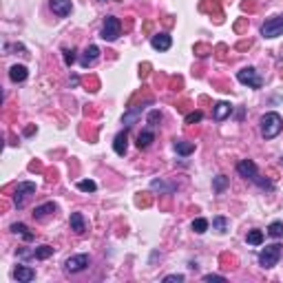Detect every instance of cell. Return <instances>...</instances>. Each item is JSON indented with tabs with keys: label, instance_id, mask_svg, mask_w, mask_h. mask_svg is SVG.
Listing matches in <instances>:
<instances>
[{
	"label": "cell",
	"instance_id": "6da1fadb",
	"mask_svg": "<svg viewBox=\"0 0 283 283\" xmlns=\"http://www.w3.org/2000/svg\"><path fill=\"white\" fill-rule=\"evenodd\" d=\"M283 131V119L279 113H265L263 117H261V135L265 137V140H272V137H277L279 133Z\"/></svg>",
	"mask_w": 283,
	"mask_h": 283
},
{
	"label": "cell",
	"instance_id": "7a4b0ae2",
	"mask_svg": "<svg viewBox=\"0 0 283 283\" xmlns=\"http://www.w3.org/2000/svg\"><path fill=\"white\" fill-rule=\"evenodd\" d=\"M281 252H283V248L279 246V243H272V246H265L263 250H261V255H259V263H261V268H265V270L274 268V265L279 263V259H281Z\"/></svg>",
	"mask_w": 283,
	"mask_h": 283
},
{
	"label": "cell",
	"instance_id": "3957f363",
	"mask_svg": "<svg viewBox=\"0 0 283 283\" xmlns=\"http://www.w3.org/2000/svg\"><path fill=\"white\" fill-rule=\"evenodd\" d=\"M119 31H122V22H119V18L109 16L104 20V27H102V40H106V42H113V40H117Z\"/></svg>",
	"mask_w": 283,
	"mask_h": 283
},
{
	"label": "cell",
	"instance_id": "277c9868",
	"mask_svg": "<svg viewBox=\"0 0 283 283\" xmlns=\"http://www.w3.org/2000/svg\"><path fill=\"white\" fill-rule=\"evenodd\" d=\"M237 80L241 84H248L250 88H261V86H263V80H261V75L256 73V69H252V66H246V69L239 71Z\"/></svg>",
	"mask_w": 283,
	"mask_h": 283
},
{
	"label": "cell",
	"instance_id": "5b68a950",
	"mask_svg": "<svg viewBox=\"0 0 283 283\" xmlns=\"http://www.w3.org/2000/svg\"><path fill=\"white\" fill-rule=\"evenodd\" d=\"M261 35H263V38H279V35H283V16L270 18L268 22H263Z\"/></svg>",
	"mask_w": 283,
	"mask_h": 283
},
{
	"label": "cell",
	"instance_id": "8992f818",
	"mask_svg": "<svg viewBox=\"0 0 283 283\" xmlns=\"http://www.w3.org/2000/svg\"><path fill=\"white\" fill-rule=\"evenodd\" d=\"M35 193V184L33 181H20L16 188V193H13V203H16V208H22L25 206V199L29 197V195Z\"/></svg>",
	"mask_w": 283,
	"mask_h": 283
},
{
	"label": "cell",
	"instance_id": "52a82bcc",
	"mask_svg": "<svg viewBox=\"0 0 283 283\" xmlns=\"http://www.w3.org/2000/svg\"><path fill=\"white\" fill-rule=\"evenodd\" d=\"M64 268H66V272H82V270L88 268V255L69 256V259L64 261Z\"/></svg>",
	"mask_w": 283,
	"mask_h": 283
},
{
	"label": "cell",
	"instance_id": "ba28073f",
	"mask_svg": "<svg viewBox=\"0 0 283 283\" xmlns=\"http://www.w3.org/2000/svg\"><path fill=\"white\" fill-rule=\"evenodd\" d=\"M237 172L241 177H246V179L255 181L256 177H259V172H256V164L252 162V159H241V162L237 164Z\"/></svg>",
	"mask_w": 283,
	"mask_h": 283
},
{
	"label": "cell",
	"instance_id": "9c48e42d",
	"mask_svg": "<svg viewBox=\"0 0 283 283\" xmlns=\"http://www.w3.org/2000/svg\"><path fill=\"white\" fill-rule=\"evenodd\" d=\"M172 44V38L168 33H155L153 38H150V47L155 49V51H168Z\"/></svg>",
	"mask_w": 283,
	"mask_h": 283
},
{
	"label": "cell",
	"instance_id": "30bf717a",
	"mask_svg": "<svg viewBox=\"0 0 283 283\" xmlns=\"http://www.w3.org/2000/svg\"><path fill=\"white\" fill-rule=\"evenodd\" d=\"M51 11L56 13V16L60 18H66L71 13V9H73V4H71V0H51Z\"/></svg>",
	"mask_w": 283,
	"mask_h": 283
},
{
	"label": "cell",
	"instance_id": "8fae6325",
	"mask_svg": "<svg viewBox=\"0 0 283 283\" xmlns=\"http://www.w3.org/2000/svg\"><path fill=\"white\" fill-rule=\"evenodd\" d=\"M97 57H100V49L95 47V44H91V47H86V51H84L82 60H80V64L84 66V69H88V66H93L97 62Z\"/></svg>",
	"mask_w": 283,
	"mask_h": 283
},
{
	"label": "cell",
	"instance_id": "7c38bea8",
	"mask_svg": "<svg viewBox=\"0 0 283 283\" xmlns=\"http://www.w3.org/2000/svg\"><path fill=\"white\" fill-rule=\"evenodd\" d=\"M13 277H16L18 283H29L35 279V270H31L29 265H18L16 272H13Z\"/></svg>",
	"mask_w": 283,
	"mask_h": 283
},
{
	"label": "cell",
	"instance_id": "4fadbf2b",
	"mask_svg": "<svg viewBox=\"0 0 283 283\" xmlns=\"http://www.w3.org/2000/svg\"><path fill=\"white\" fill-rule=\"evenodd\" d=\"M71 224V230H73L75 234H84V230H86V221H84V215L82 212H73L69 219Z\"/></svg>",
	"mask_w": 283,
	"mask_h": 283
},
{
	"label": "cell",
	"instance_id": "5bb4252c",
	"mask_svg": "<svg viewBox=\"0 0 283 283\" xmlns=\"http://www.w3.org/2000/svg\"><path fill=\"white\" fill-rule=\"evenodd\" d=\"M56 212V203L53 201H47V203H42V206H38L33 210V219H38V221H44L49 215H53Z\"/></svg>",
	"mask_w": 283,
	"mask_h": 283
},
{
	"label": "cell",
	"instance_id": "9a60e30c",
	"mask_svg": "<svg viewBox=\"0 0 283 283\" xmlns=\"http://www.w3.org/2000/svg\"><path fill=\"white\" fill-rule=\"evenodd\" d=\"M126 148H128V133L122 131L115 135V142H113V150L117 155H126Z\"/></svg>",
	"mask_w": 283,
	"mask_h": 283
},
{
	"label": "cell",
	"instance_id": "2e32d148",
	"mask_svg": "<svg viewBox=\"0 0 283 283\" xmlns=\"http://www.w3.org/2000/svg\"><path fill=\"white\" fill-rule=\"evenodd\" d=\"M230 113H232V106H230L228 102H217L215 111H212V117H215L217 122H221V119H226Z\"/></svg>",
	"mask_w": 283,
	"mask_h": 283
},
{
	"label": "cell",
	"instance_id": "e0dca14e",
	"mask_svg": "<svg viewBox=\"0 0 283 283\" xmlns=\"http://www.w3.org/2000/svg\"><path fill=\"white\" fill-rule=\"evenodd\" d=\"M27 75H29V71H27L25 64H13L11 69H9V78H11V82H25Z\"/></svg>",
	"mask_w": 283,
	"mask_h": 283
},
{
	"label": "cell",
	"instance_id": "ac0fdd59",
	"mask_svg": "<svg viewBox=\"0 0 283 283\" xmlns=\"http://www.w3.org/2000/svg\"><path fill=\"white\" fill-rule=\"evenodd\" d=\"M175 150H177V153H179V155H184V157H186V155L195 153V144H193V142L177 140V142H175Z\"/></svg>",
	"mask_w": 283,
	"mask_h": 283
},
{
	"label": "cell",
	"instance_id": "d6986e66",
	"mask_svg": "<svg viewBox=\"0 0 283 283\" xmlns=\"http://www.w3.org/2000/svg\"><path fill=\"white\" fill-rule=\"evenodd\" d=\"M153 140H155V133L153 131L140 133V137H137V148H148V146L153 144Z\"/></svg>",
	"mask_w": 283,
	"mask_h": 283
},
{
	"label": "cell",
	"instance_id": "ffe728a7",
	"mask_svg": "<svg viewBox=\"0 0 283 283\" xmlns=\"http://www.w3.org/2000/svg\"><path fill=\"white\" fill-rule=\"evenodd\" d=\"M11 232L22 234V237H25V241H31V239H33V232H29V228H27L25 224H11Z\"/></svg>",
	"mask_w": 283,
	"mask_h": 283
},
{
	"label": "cell",
	"instance_id": "44dd1931",
	"mask_svg": "<svg viewBox=\"0 0 283 283\" xmlns=\"http://www.w3.org/2000/svg\"><path fill=\"white\" fill-rule=\"evenodd\" d=\"M268 234L274 239H281L283 237V221H272V224L268 226Z\"/></svg>",
	"mask_w": 283,
	"mask_h": 283
},
{
	"label": "cell",
	"instance_id": "7402d4cb",
	"mask_svg": "<svg viewBox=\"0 0 283 283\" xmlns=\"http://www.w3.org/2000/svg\"><path fill=\"white\" fill-rule=\"evenodd\" d=\"M246 241L250 243V246H261V243H263V232H261V230H250Z\"/></svg>",
	"mask_w": 283,
	"mask_h": 283
},
{
	"label": "cell",
	"instance_id": "603a6c76",
	"mask_svg": "<svg viewBox=\"0 0 283 283\" xmlns=\"http://www.w3.org/2000/svg\"><path fill=\"white\" fill-rule=\"evenodd\" d=\"M142 109H144V106H137V109L128 111V113H126V115H124V117H122V122L126 124V126H133V122H135V119H137V117H140V115H142Z\"/></svg>",
	"mask_w": 283,
	"mask_h": 283
},
{
	"label": "cell",
	"instance_id": "cb8c5ba5",
	"mask_svg": "<svg viewBox=\"0 0 283 283\" xmlns=\"http://www.w3.org/2000/svg\"><path fill=\"white\" fill-rule=\"evenodd\" d=\"M51 255H53V248H51V246H47V243H44V246H40V248H35V250H33V259H49Z\"/></svg>",
	"mask_w": 283,
	"mask_h": 283
},
{
	"label": "cell",
	"instance_id": "d4e9b609",
	"mask_svg": "<svg viewBox=\"0 0 283 283\" xmlns=\"http://www.w3.org/2000/svg\"><path fill=\"white\" fill-rule=\"evenodd\" d=\"M212 228L217 230V232H228V219H226V217H215V219H212Z\"/></svg>",
	"mask_w": 283,
	"mask_h": 283
},
{
	"label": "cell",
	"instance_id": "484cf974",
	"mask_svg": "<svg viewBox=\"0 0 283 283\" xmlns=\"http://www.w3.org/2000/svg\"><path fill=\"white\" fill-rule=\"evenodd\" d=\"M226 186H228V177L226 175L215 177V181H212V190H215V193H224Z\"/></svg>",
	"mask_w": 283,
	"mask_h": 283
},
{
	"label": "cell",
	"instance_id": "4316f807",
	"mask_svg": "<svg viewBox=\"0 0 283 283\" xmlns=\"http://www.w3.org/2000/svg\"><path fill=\"white\" fill-rule=\"evenodd\" d=\"M95 188H97V184H95V181H91V179L78 181V190H82V193H95Z\"/></svg>",
	"mask_w": 283,
	"mask_h": 283
},
{
	"label": "cell",
	"instance_id": "83f0119b",
	"mask_svg": "<svg viewBox=\"0 0 283 283\" xmlns=\"http://www.w3.org/2000/svg\"><path fill=\"white\" fill-rule=\"evenodd\" d=\"M193 230L197 234H203L208 230V219H203V217H199V219H195L193 221Z\"/></svg>",
	"mask_w": 283,
	"mask_h": 283
},
{
	"label": "cell",
	"instance_id": "f1b7e54d",
	"mask_svg": "<svg viewBox=\"0 0 283 283\" xmlns=\"http://www.w3.org/2000/svg\"><path fill=\"white\" fill-rule=\"evenodd\" d=\"M201 119H203L201 111H193V113L186 115V124H197V122H201Z\"/></svg>",
	"mask_w": 283,
	"mask_h": 283
},
{
	"label": "cell",
	"instance_id": "f546056e",
	"mask_svg": "<svg viewBox=\"0 0 283 283\" xmlns=\"http://www.w3.org/2000/svg\"><path fill=\"white\" fill-rule=\"evenodd\" d=\"M157 122H162V113H159V111H150V113H148V124H150V126H157Z\"/></svg>",
	"mask_w": 283,
	"mask_h": 283
},
{
	"label": "cell",
	"instance_id": "4dcf8cb0",
	"mask_svg": "<svg viewBox=\"0 0 283 283\" xmlns=\"http://www.w3.org/2000/svg\"><path fill=\"white\" fill-rule=\"evenodd\" d=\"M73 62H75V51L73 49H64V64L71 66Z\"/></svg>",
	"mask_w": 283,
	"mask_h": 283
},
{
	"label": "cell",
	"instance_id": "1f68e13d",
	"mask_svg": "<svg viewBox=\"0 0 283 283\" xmlns=\"http://www.w3.org/2000/svg\"><path fill=\"white\" fill-rule=\"evenodd\" d=\"M203 281L206 283H226V277H221V274H206V277H203Z\"/></svg>",
	"mask_w": 283,
	"mask_h": 283
},
{
	"label": "cell",
	"instance_id": "d6a6232c",
	"mask_svg": "<svg viewBox=\"0 0 283 283\" xmlns=\"http://www.w3.org/2000/svg\"><path fill=\"white\" fill-rule=\"evenodd\" d=\"M184 281V274H168L164 277V283H181Z\"/></svg>",
	"mask_w": 283,
	"mask_h": 283
},
{
	"label": "cell",
	"instance_id": "836d02e7",
	"mask_svg": "<svg viewBox=\"0 0 283 283\" xmlns=\"http://www.w3.org/2000/svg\"><path fill=\"white\" fill-rule=\"evenodd\" d=\"M102 2H104V0H102Z\"/></svg>",
	"mask_w": 283,
	"mask_h": 283
}]
</instances>
